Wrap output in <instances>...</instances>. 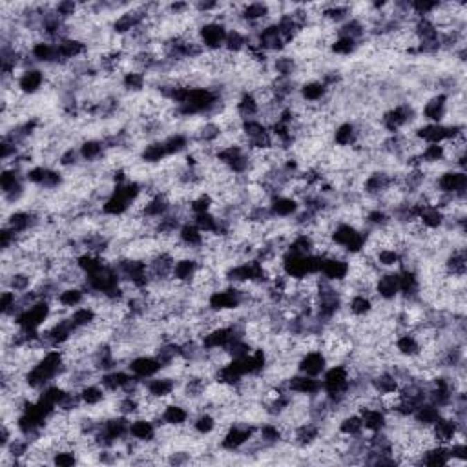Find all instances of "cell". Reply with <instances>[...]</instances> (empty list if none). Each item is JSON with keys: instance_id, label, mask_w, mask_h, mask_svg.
Returning <instances> with one entry per match:
<instances>
[{"instance_id": "6da1fadb", "label": "cell", "mask_w": 467, "mask_h": 467, "mask_svg": "<svg viewBox=\"0 0 467 467\" xmlns=\"http://www.w3.org/2000/svg\"><path fill=\"white\" fill-rule=\"evenodd\" d=\"M434 187H436V190L440 194H448V196H455L457 199H464L466 201L467 176L464 170H457V168L443 170L434 179Z\"/></svg>"}, {"instance_id": "7a4b0ae2", "label": "cell", "mask_w": 467, "mask_h": 467, "mask_svg": "<svg viewBox=\"0 0 467 467\" xmlns=\"http://www.w3.org/2000/svg\"><path fill=\"white\" fill-rule=\"evenodd\" d=\"M226 31H228L226 26L221 22H216V20L205 22L199 26V42L207 51H219L225 44Z\"/></svg>"}, {"instance_id": "3957f363", "label": "cell", "mask_w": 467, "mask_h": 467, "mask_svg": "<svg viewBox=\"0 0 467 467\" xmlns=\"http://www.w3.org/2000/svg\"><path fill=\"white\" fill-rule=\"evenodd\" d=\"M287 389H289L292 394H296V396H309V398L323 393L320 378H316V376H307V374L301 373L290 374L289 378H287Z\"/></svg>"}, {"instance_id": "277c9868", "label": "cell", "mask_w": 467, "mask_h": 467, "mask_svg": "<svg viewBox=\"0 0 467 467\" xmlns=\"http://www.w3.org/2000/svg\"><path fill=\"white\" fill-rule=\"evenodd\" d=\"M349 257L323 256L321 257L320 275L330 283H343L349 275Z\"/></svg>"}, {"instance_id": "5b68a950", "label": "cell", "mask_w": 467, "mask_h": 467, "mask_svg": "<svg viewBox=\"0 0 467 467\" xmlns=\"http://www.w3.org/2000/svg\"><path fill=\"white\" fill-rule=\"evenodd\" d=\"M448 104L449 95L443 92L433 94L429 99H425V103L422 106V119L423 123H443L448 117Z\"/></svg>"}, {"instance_id": "8992f818", "label": "cell", "mask_w": 467, "mask_h": 467, "mask_svg": "<svg viewBox=\"0 0 467 467\" xmlns=\"http://www.w3.org/2000/svg\"><path fill=\"white\" fill-rule=\"evenodd\" d=\"M327 364H329V359H327L323 350H307L298 358L296 373L320 378L321 374L325 373V369H327Z\"/></svg>"}, {"instance_id": "52a82bcc", "label": "cell", "mask_w": 467, "mask_h": 467, "mask_svg": "<svg viewBox=\"0 0 467 467\" xmlns=\"http://www.w3.org/2000/svg\"><path fill=\"white\" fill-rule=\"evenodd\" d=\"M46 83V74L40 68H28L17 75V90L22 97H35Z\"/></svg>"}, {"instance_id": "ba28073f", "label": "cell", "mask_w": 467, "mask_h": 467, "mask_svg": "<svg viewBox=\"0 0 467 467\" xmlns=\"http://www.w3.org/2000/svg\"><path fill=\"white\" fill-rule=\"evenodd\" d=\"M126 369L133 374V376H137L141 380H150L153 376H158L159 373H162V364L159 362L158 358L153 355H141V356H133L132 359L126 365Z\"/></svg>"}, {"instance_id": "9c48e42d", "label": "cell", "mask_w": 467, "mask_h": 467, "mask_svg": "<svg viewBox=\"0 0 467 467\" xmlns=\"http://www.w3.org/2000/svg\"><path fill=\"white\" fill-rule=\"evenodd\" d=\"M374 296L382 301H394L400 296L398 271H384L376 278Z\"/></svg>"}, {"instance_id": "30bf717a", "label": "cell", "mask_w": 467, "mask_h": 467, "mask_svg": "<svg viewBox=\"0 0 467 467\" xmlns=\"http://www.w3.org/2000/svg\"><path fill=\"white\" fill-rule=\"evenodd\" d=\"M144 389L152 398L172 400L173 393L179 389L178 378L173 376H153L150 380H144Z\"/></svg>"}, {"instance_id": "8fae6325", "label": "cell", "mask_w": 467, "mask_h": 467, "mask_svg": "<svg viewBox=\"0 0 467 467\" xmlns=\"http://www.w3.org/2000/svg\"><path fill=\"white\" fill-rule=\"evenodd\" d=\"M269 208H271V214L274 216V219H289V217H294L300 212L301 205L292 196L275 194L269 201Z\"/></svg>"}, {"instance_id": "7c38bea8", "label": "cell", "mask_w": 467, "mask_h": 467, "mask_svg": "<svg viewBox=\"0 0 467 467\" xmlns=\"http://www.w3.org/2000/svg\"><path fill=\"white\" fill-rule=\"evenodd\" d=\"M161 418L164 422L167 427H182V425H187L190 420H192V413H190V409L187 405H182L179 402H168L164 405L161 413Z\"/></svg>"}, {"instance_id": "4fadbf2b", "label": "cell", "mask_w": 467, "mask_h": 467, "mask_svg": "<svg viewBox=\"0 0 467 467\" xmlns=\"http://www.w3.org/2000/svg\"><path fill=\"white\" fill-rule=\"evenodd\" d=\"M130 436L141 443H152L158 440V425L146 416H135L130 420Z\"/></svg>"}, {"instance_id": "5bb4252c", "label": "cell", "mask_w": 467, "mask_h": 467, "mask_svg": "<svg viewBox=\"0 0 467 467\" xmlns=\"http://www.w3.org/2000/svg\"><path fill=\"white\" fill-rule=\"evenodd\" d=\"M358 414L362 416L364 431H367V433H380V431H385V427H387V413L382 411V409L362 405L358 409Z\"/></svg>"}, {"instance_id": "9a60e30c", "label": "cell", "mask_w": 467, "mask_h": 467, "mask_svg": "<svg viewBox=\"0 0 467 467\" xmlns=\"http://www.w3.org/2000/svg\"><path fill=\"white\" fill-rule=\"evenodd\" d=\"M330 139L336 148H353L359 139L358 126L353 121H343V123L336 124Z\"/></svg>"}, {"instance_id": "2e32d148", "label": "cell", "mask_w": 467, "mask_h": 467, "mask_svg": "<svg viewBox=\"0 0 467 467\" xmlns=\"http://www.w3.org/2000/svg\"><path fill=\"white\" fill-rule=\"evenodd\" d=\"M298 95L305 104H321L329 97V90L325 88V84L320 79H309L300 84Z\"/></svg>"}, {"instance_id": "e0dca14e", "label": "cell", "mask_w": 467, "mask_h": 467, "mask_svg": "<svg viewBox=\"0 0 467 467\" xmlns=\"http://www.w3.org/2000/svg\"><path fill=\"white\" fill-rule=\"evenodd\" d=\"M197 271H199V261H197V257H179V260H176V265H173L172 280L178 281V283H182V285H190L194 278H196Z\"/></svg>"}, {"instance_id": "ac0fdd59", "label": "cell", "mask_w": 467, "mask_h": 467, "mask_svg": "<svg viewBox=\"0 0 467 467\" xmlns=\"http://www.w3.org/2000/svg\"><path fill=\"white\" fill-rule=\"evenodd\" d=\"M393 349H396V355L402 356V358L413 359L422 353V345L413 332H400L394 338Z\"/></svg>"}, {"instance_id": "d6986e66", "label": "cell", "mask_w": 467, "mask_h": 467, "mask_svg": "<svg viewBox=\"0 0 467 467\" xmlns=\"http://www.w3.org/2000/svg\"><path fill=\"white\" fill-rule=\"evenodd\" d=\"M53 303L68 310H75L77 307H83L86 303V292H84L83 287H65L57 294Z\"/></svg>"}, {"instance_id": "ffe728a7", "label": "cell", "mask_w": 467, "mask_h": 467, "mask_svg": "<svg viewBox=\"0 0 467 467\" xmlns=\"http://www.w3.org/2000/svg\"><path fill=\"white\" fill-rule=\"evenodd\" d=\"M167 158L168 153L167 150H164L162 141H150V143H146L141 150H139V161L148 164V167L161 164V162L167 161Z\"/></svg>"}, {"instance_id": "44dd1931", "label": "cell", "mask_w": 467, "mask_h": 467, "mask_svg": "<svg viewBox=\"0 0 467 467\" xmlns=\"http://www.w3.org/2000/svg\"><path fill=\"white\" fill-rule=\"evenodd\" d=\"M162 144H164V150H167L168 158H172V155L179 158V155H182V153H187L188 150H190L192 139L188 137L187 133L172 132L162 139Z\"/></svg>"}, {"instance_id": "7402d4cb", "label": "cell", "mask_w": 467, "mask_h": 467, "mask_svg": "<svg viewBox=\"0 0 467 467\" xmlns=\"http://www.w3.org/2000/svg\"><path fill=\"white\" fill-rule=\"evenodd\" d=\"M442 416H443L442 409L436 407V405L431 402H423L416 407V411L413 413L411 420H413L414 423L422 425V427H431V425H433L434 422H438Z\"/></svg>"}, {"instance_id": "603a6c76", "label": "cell", "mask_w": 467, "mask_h": 467, "mask_svg": "<svg viewBox=\"0 0 467 467\" xmlns=\"http://www.w3.org/2000/svg\"><path fill=\"white\" fill-rule=\"evenodd\" d=\"M347 305V312H349L353 318H367L374 310V300L367 294H353L349 300L345 301Z\"/></svg>"}, {"instance_id": "cb8c5ba5", "label": "cell", "mask_w": 467, "mask_h": 467, "mask_svg": "<svg viewBox=\"0 0 467 467\" xmlns=\"http://www.w3.org/2000/svg\"><path fill=\"white\" fill-rule=\"evenodd\" d=\"M188 425L192 427V431L197 436H210L212 433H216L219 423H217V418L214 416V413H210V411H201L196 416H192Z\"/></svg>"}, {"instance_id": "d4e9b609", "label": "cell", "mask_w": 467, "mask_h": 467, "mask_svg": "<svg viewBox=\"0 0 467 467\" xmlns=\"http://www.w3.org/2000/svg\"><path fill=\"white\" fill-rule=\"evenodd\" d=\"M80 158L84 162H97L103 161L106 158V146H104L103 139H84L83 143L79 144Z\"/></svg>"}, {"instance_id": "484cf974", "label": "cell", "mask_w": 467, "mask_h": 467, "mask_svg": "<svg viewBox=\"0 0 467 467\" xmlns=\"http://www.w3.org/2000/svg\"><path fill=\"white\" fill-rule=\"evenodd\" d=\"M420 225L425 226L427 230H440L445 223V214L434 205H422L418 214Z\"/></svg>"}, {"instance_id": "4316f807", "label": "cell", "mask_w": 467, "mask_h": 467, "mask_svg": "<svg viewBox=\"0 0 467 467\" xmlns=\"http://www.w3.org/2000/svg\"><path fill=\"white\" fill-rule=\"evenodd\" d=\"M402 252L398 248H380L374 254V261L382 271H398L402 265Z\"/></svg>"}, {"instance_id": "83f0119b", "label": "cell", "mask_w": 467, "mask_h": 467, "mask_svg": "<svg viewBox=\"0 0 467 467\" xmlns=\"http://www.w3.org/2000/svg\"><path fill=\"white\" fill-rule=\"evenodd\" d=\"M339 434L343 436H358L364 433V423H362V416L358 413H347L338 420V427H336Z\"/></svg>"}, {"instance_id": "f1b7e54d", "label": "cell", "mask_w": 467, "mask_h": 467, "mask_svg": "<svg viewBox=\"0 0 467 467\" xmlns=\"http://www.w3.org/2000/svg\"><path fill=\"white\" fill-rule=\"evenodd\" d=\"M146 84H148L146 74L137 71V69H128V71L123 74V77H121V86H123V90L132 95L141 94Z\"/></svg>"}, {"instance_id": "f546056e", "label": "cell", "mask_w": 467, "mask_h": 467, "mask_svg": "<svg viewBox=\"0 0 467 467\" xmlns=\"http://www.w3.org/2000/svg\"><path fill=\"white\" fill-rule=\"evenodd\" d=\"M79 396L83 400L84 407H95V405H101L106 400V391L99 382H94V384H88L80 387Z\"/></svg>"}, {"instance_id": "4dcf8cb0", "label": "cell", "mask_w": 467, "mask_h": 467, "mask_svg": "<svg viewBox=\"0 0 467 467\" xmlns=\"http://www.w3.org/2000/svg\"><path fill=\"white\" fill-rule=\"evenodd\" d=\"M69 318H71V321H74V325L77 327V329L83 330V329H90V327H94L95 321H97V318H99V314L94 307L83 305V307H77L75 310H71V312H69Z\"/></svg>"}, {"instance_id": "1f68e13d", "label": "cell", "mask_w": 467, "mask_h": 467, "mask_svg": "<svg viewBox=\"0 0 467 467\" xmlns=\"http://www.w3.org/2000/svg\"><path fill=\"white\" fill-rule=\"evenodd\" d=\"M359 42L353 39H347V37H338L336 35V39L330 42L329 51L332 55H338V57H350V55H355L356 51L359 49Z\"/></svg>"}, {"instance_id": "d6a6232c", "label": "cell", "mask_w": 467, "mask_h": 467, "mask_svg": "<svg viewBox=\"0 0 467 467\" xmlns=\"http://www.w3.org/2000/svg\"><path fill=\"white\" fill-rule=\"evenodd\" d=\"M51 464L59 467H71L79 464V452L75 449H57L51 455Z\"/></svg>"}]
</instances>
